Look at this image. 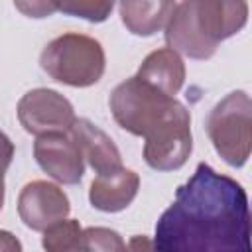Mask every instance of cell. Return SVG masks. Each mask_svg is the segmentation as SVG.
<instances>
[{
  "label": "cell",
  "instance_id": "cell-1",
  "mask_svg": "<svg viewBox=\"0 0 252 252\" xmlns=\"http://www.w3.org/2000/svg\"><path fill=\"white\" fill-rule=\"evenodd\" d=\"M152 242L156 252H250L244 187L199 163L158 219Z\"/></svg>",
  "mask_w": 252,
  "mask_h": 252
},
{
  "label": "cell",
  "instance_id": "cell-2",
  "mask_svg": "<svg viewBox=\"0 0 252 252\" xmlns=\"http://www.w3.org/2000/svg\"><path fill=\"white\" fill-rule=\"evenodd\" d=\"M248 20L242 0H189L175 2L165 24L167 47L191 59H209L220 41L238 33Z\"/></svg>",
  "mask_w": 252,
  "mask_h": 252
},
{
  "label": "cell",
  "instance_id": "cell-3",
  "mask_svg": "<svg viewBox=\"0 0 252 252\" xmlns=\"http://www.w3.org/2000/svg\"><path fill=\"white\" fill-rule=\"evenodd\" d=\"M108 106L122 130L142 136L146 142L183 120H191L189 110L177 98L165 96L136 75L112 89Z\"/></svg>",
  "mask_w": 252,
  "mask_h": 252
},
{
  "label": "cell",
  "instance_id": "cell-4",
  "mask_svg": "<svg viewBox=\"0 0 252 252\" xmlns=\"http://www.w3.org/2000/svg\"><path fill=\"white\" fill-rule=\"evenodd\" d=\"M39 65L53 81L83 89L102 79L106 57L102 45L94 37L67 32L41 49Z\"/></svg>",
  "mask_w": 252,
  "mask_h": 252
},
{
  "label": "cell",
  "instance_id": "cell-5",
  "mask_svg": "<svg viewBox=\"0 0 252 252\" xmlns=\"http://www.w3.org/2000/svg\"><path fill=\"white\" fill-rule=\"evenodd\" d=\"M215 152L232 167H242L252 148V100L246 91H232L220 98L205 120Z\"/></svg>",
  "mask_w": 252,
  "mask_h": 252
},
{
  "label": "cell",
  "instance_id": "cell-6",
  "mask_svg": "<svg viewBox=\"0 0 252 252\" xmlns=\"http://www.w3.org/2000/svg\"><path fill=\"white\" fill-rule=\"evenodd\" d=\"M18 120L33 136L69 132L77 120L75 108L67 96L53 89H32L18 102Z\"/></svg>",
  "mask_w": 252,
  "mask_h": 252
},
{
  "label": "cell",
  "instance_id": "cell-7",
  "mask_svg": "<svg viewBox=\"0 0 252 252\" xmlns=\"http://www.w3.org/2000/svg\"><path fill=\"white\" fill-rule=\"evenodd\" d=\"M71 203L67 193L49 181L35 179L24 185L18 195V215L32 230H45L47 226L67 219Z\"/></svg>",
  "mask_w": 252,
  "mask_h": 252
},
{
  "label": "cell",
  "instance_id": "cell-8",
  "mask_svg": "<svg viewBox=\"0 0 252 252\" xmlns=\"http://www.w3.org/2000/svg\"><path fill=\"white\" fill-rule=\"evenodd\" d=\"M33 158L49 177L63 185H75L83 179L85 159L69 132L37 136L33 142Z\"/></svg>",
  "mask_w": 252,
  "mask_h": 252
},
{
  "label": "cell",
  "instance_id": "cell-9",
  "mask_svg": "<svg viewBox=\"0 0 252 252\" xmlns=\"http://www.w3.org/2000/svg\"><path fill=\"white\" fill-rule=\"evenodd\" d=\"M69 136L75 140V144L81 150L83 159L89 161V165L98 173H110L122 167V156L112 138L102 132L96 124H93L87 118H77L69 130Z\"/></svg>",
  "mask_w": 252,
  "mask_h": 252
},
{
  "label": "cell",
  "instance_id": "cell-10",
  "mask_svg": "<svg viewBox=\"0 0 252 252\" xmlns=\"http://www.w3.org/2000/svg\"><path fill=\"white\" fill-rule=\"evenodd\" d=\"M140 175L132 169L120 167L116 171L96 175L89 189V201L96 211L120 213L138 195Z\"/></svg>",
  "mask_w": 252,
  "mask_h": 252
},
{
  "label": "cell",
  "instance_id": "cell-11",
  "mask_svg": "<svg viewBox=\"0 0 252 252\" xmlns=\"http://www.w3.org/2000/svg\"><path fill=\"white\" fill-rule=\"evenodd\" d=\"M136 77L165 96H173L181 91L185 83V63L179 53L169 47H159L146 55L138 67Z\"/></svg>",
  "mask_w": 252,
  "mask_h": 252
},
{
  "label": "cell",
  "instance_id": "cell-12",
  "mask_svg": "<svg viewBox=\"0 0 252 252\" xmlns=\"http://www.w3.org/2000/svg\"><path fill=\"white\" fill-rule=\"evenodd\" d=\"M175 2H120V20L126 30L134 35H154L165 28L169 14L173 12Z\"/></svg>",
  "mask_w": 252,
  "mask_h": 252
},
{
  "label": "cell",
  "instance_id": "cell-13",
  "mask_svg": "<svg viewBox=\"0 0 252 252\" xmlns=\"http://www.w3.org/2000/svg\"><path fill=\"white\" fill-rule=\"evenodd\" d=\"M83 228L75 219H63L43 230L41 246L45 252H79Z\"/></svg>",
  "mask_w": 252,
  "mask_h": 252
},
{
  "label": "cell",
  "instance_id": "cell-14",
  "mask_svg": "<svg viewBox=\"0 0 252 252\" xmlns=\"http://www.w3.org/2000/svg\"><path fill=\"white\" fill-rule=\"evenodd\" d=\"M79 252H130L124 238L106 226H89L81 234Z\"/></svg>",
  "mask_w": 252,
  "mask_h": 252
},
{
  "label": "cell",
  "instance_id": "cell-15",
  "mask_svg": "<svg viewBox=\"0 0 252 252\" xmlns=\"http://www.w3.org/2000/svg\"><path fill=\"white\" fill-rule=\"evenodd\" d=\"M55 6L57 12L83 18L93 24L104 22L114 8L112 2H100V0H67V2H55Z\"/></svg>",
  "mask_w": 252,
  "mask_h": 252
},
{
  "label": "cell",
  "instance_id": "cell-16",
  "mask_svg": "<svg viewBox=\"0 0 252 252\" xmlns=\"http://www.w3.org/2000/svg\"><path fill=\"white\" fill-rule=\"evenodd\" d=\"M12 158H14V144L4 132H0V209L4 205V175L12 163Z\"/></svg>",
  "mask_w": 252,
  "mask_h": 252
},
{
  "label": "cell",
  "instance_id": "cell-17",
  "mask_svg": "<svg viewBox=\"0 0 252 252\" xmlns=\"http://www.w3.org/2000/svg\"><path fill=\"white\" fill-rule=\"evenodd\" d=\"M14 6L28 18H49L57 12L55 2H14Z\"/></svg>",
  "mask_w": 252,
  "mask_h": 252
},
{
  "label": "cell",
  "instance_id": "cell-18",
  "mask_svg": "<svg viewBox=\"0 0 252 252\" xmlns=\"http://www.w3.org/2000/svg\"><path fill=\"white\" fill-rule=\"evenodd\" d=\"M126 246H128L130 252H156L152 238H148V236H144V234H136V236H132V238L128 240Z\"/></svg>",
  "mask_w": 252,
  "mask_h": 252
},
{
  "label": "cell",
  "instance_id": "cell-19",
  "mask_svg": "<svg viewBox=\"0 0 252 252\" xmlns=\"http://www.w3.org/2000/svg\"><path fill=\"white\" fill-rule=\"evenodd\" d=\"M0 252H22V242L10 230H0Z\"/></svg>",
  "mask_w": 252,
  "mask_h": 252
}]
</instances>
